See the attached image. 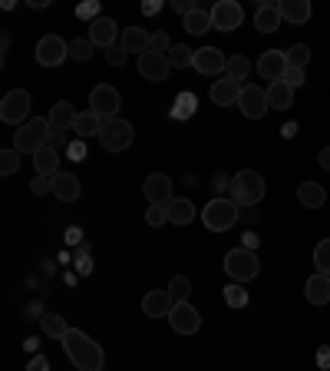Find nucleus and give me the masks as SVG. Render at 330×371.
<instances>
[{
    "label": "nucleus",
    "mask_w": 330,
    "mask_h": 371,
    "mask_svg": "<svg viewBox=\"0 0 330 371\" xmlns=\"http://www.w3.org/2000/svg\"><path fill=\"white\" fill-rule=\"evenodd\" d=\"M60 341H63L66 358H70L80 371H102V365H106V355H102V348L90 338V335H86V331L70 329Z\"/></svg>",
    "instance_id": "nucleus-1"
},
{
    "label": "nucleus",
    "mask_w": 330,
    "mask_h": 371,
    "mask_svg": "<svg viewBox=\"0 0 330 371\" xmlns=\"http://www.w3.org/2000/svg\"><path fill=\"white\" fill-rule=\"evenodd\" d=\"M264 199V179L254 169H241L235 179H231V202L238 206H258Z\"/></svg>",
    "instance_id": "nucleus-2"
},
{
    "label": "nucleus",
    "mask_w": 330,
    "mask_h": 371,
    "mask_svg": "<svg viewBox=\"0 0 330 371\" xmlns=\"http://www.w3.org/2000/svg\"><path fill=\"white\" fill-rule=\"evenodd\" d=\"M50 139V120L47 116H33L30 123H23L17 133H13V149L17 153H37L40 146H47Z\"/></svg>",
    "instance_id": "nucleus-3"
},
{
    "label": "nucleus",
    "mask_w": 330,
    "mask_h": 371,
    "mask_svg": "<svg viewBox=\"0 0 330 371\" xmlns=\"http://www.w3.org/2000/svg\"><path fill=\"white\" fill-rule=\"evenodd\" d=\"M238 216H241V206L231 202V199H211L208 206L201 209V222H205L208 232H225V229H231L238 222Z\"/></svg>",
    "instance_id": "nucleus-4"
},
{
    "label": "nucleus",
    "mask_w": 330,
    "mask_h": 371,
    "mask_svg": "<svg viewBox=\"0 0 330 371\" xmlns=\"http://www.w3.org/2000/svg\"><path fill=\"white\" fill-rule=\"evenodd\" d=\"M225 272H228L235 282H251V278H258V272H261L258 252H251V249H231L228 256H225Z\"/></svg>",
    "instance_id": "nucleus-5"
},
{
    "label": "nucleus",
    "mask_w": 330,
    "mask_h": 371,
    "mask_svg": "<svg viewBox=\"0 0 330 371\" xmlns=\"http://www.w3.org/2000/svg\"><path fill=\"white\" fill-rule=\"evenodd\" d=\"M132 139H136V130H132L129 120H106V126H102L100 133V143L102 149H110V153H122V149H129Z\"/></svg>",
    "instance_id": "nucleus-6"
},
{
    "label": "nucleus",
    "mask_w": 330,
    "mask_h": 371,
    "mask_svg": "<svg viewBox=\"0 0 330 371\" xmlns=\"http://www.w3.org/2000/svg\"><path fill=\"white\" fill-rule=\"evenodd\" d=\"M0 120L20 130L23 123H30V93L27 90H11L0 103Z\"/></svg>",
    "instance_id": "nucleus-7"
},
{
    "label": "nucleus",
    "mask_w": 330,
    "mask_h": 371,
    "mask_svg": "<svg viewBox=\"0 0 330 371\" xmlns=\"http://www.w3.org/2000/svg\"><path fill=\"white\" fill-rule=\"evenodd\" d=\"M90 110L96 116H102V120H116V113H119V90H116L112 83H100V86H93Z\"/></svg>",
    "instance_id": "nucleus-8"
},
{
    "label": "nucleus",
    "mask_w": 330,
    "mask_h": 371,
    "mask_svg": "<svg viewBox=\"0 0 330 371\" xmlns=\"http://www.w3.org/2000/svg\"><path fill=\"white\" fill-rule=\"evenodd\" d=\"M241 21H244V11H241V4H235V0H218L211 7V27L215 30L231 33L241 27Z\"/></svg>",
    "instance_id": "nucleus-9"
},
{
    "label": "nucleus",
    "mask_w": 330,
    "mask_h": 371,
    "mask_svg": "<svg viewBox=\"0 0 330 371\" xmlns=\"http://www.w3.org/2000/svg\"><path fill=\"white\" fill-rule=\"evenodd\" d=\"M238 106H241V113L248 116V120H261V116H264V113L271 110V103H268V90H261V86H254V83L241 86Z\"/></svg>",
    "instance_id": "nucleus-10"
},
{
    "label": "nucleus",
    "mask_w": 330,
    "mask_h": 371,
    "mask_svg": "<svg viewBox=\"0 0 330 371\" xmlns=\"http://www.w3.org/2000/svg\"><path fill=\"white\" fill-rule=\"evenodd\" d=\"M66 57H70V43L63 37H57V33H50V37H43L37 43V63L40 67H60Z\"/></svg>",
    "instance_id": "nucleus-11"
},
{
    "label": "nucleus",
    "mask_w": 330,
    "mask_h": 371,
    "mask_svg": "<svg viewBox=\"0 0 330 371\" xmlns=\"http://www.w3.org/2000/svg\"><path fill=\"white\" fill-rule=\"evenodd\" d=\"M169 325L179 331V335H195V331L201 329V315L189 302H175V309L169 312Z\"/></svg>",
    "instance_id": "nucleus-12"
},
{
    "label": "nucleus",
    "mask_w": 330,
    "mask_h": 371,
    "mask_svg": "<svg viewBox=\"0 0 330 371\" xmlns=\"http://www.w3.org/2000/svg\"><path fill=\"white\" fill-rule=\"evenodd\" d=\"M191 67H195L201 76H218V73L228 70V57H225L218 47H201V50H195Z\"/></svg>",
    "instance_id": "nucleus-13"
},
{
    "label": "nucleus",
    "mask_w": 330,
    "mask_h": 371,
    "mask_svg": "<svg viewBox=\"0 0 330 371\" xmlns=\"http://www.w3.org/2000/svg\"><path fill=\"white\" fill-rule=\"evenodd\" d=\"M142 193L149 199V206H169L172 199V179L165 173H152L146 176V183H142Z\"/></svg>",
    "instance_id": "nucleus-14"
},
{
    "label": "nucleus",
    "mask_w": 330,
    "mask_h": 371,
    "mask_svg": "<svg viewBox=\"0 0 330 371\" xmlns=\"http://www.w3.org/2000/svg\"><path fill=\"white\" fill-rule=\"evenodd\" d=\"M284 73H288V53L284 50H268L258 57V76L261 80H271L278 83L284 80Z\"/></svg>",
    "instance_id": "nucleus-15"
},
{
    "label": "nucleus",
    "mask_w": 330,
    "mask_h": 371,
    "mask_svg": "<svg viewBox=\"0 0 330 371\" xmlns=\"http://www.w3.org/2000/svg\"><path fill=\"white\" fill-rule=\"evenodd\" d=\"M119 27H116V21L112 17H100V21L90 23V40L93 47H102V50H110V47H116L119 43Z\"/></svg>",
    "instance_id": "nucleus-16"
},
{
    "label": "nucleus",
    "mask_w": 330,
    "mask_h": 371,
    "mask_svg": "<svg viewBox=\"0 0 330 371\" xmlns=\"http://www.w3.org/2000/svg\"><path fill=\"white\" fill-rule=\"evenodd\" d=\"M175 309V299L169 295V289H152L146 299H142V312L149 315V319H169V312Z\"/></svg>",
    "instance_id": "nucleus-17"
},
{
    "label": "nucleus",
    "mask_w": 330,
    "mask_h": 371,
    "mask_svg": "<svg viewBox=\"0 0 330 371\" xmlns=\"http://www.w3.org/2000/svg\"><path fill=\"white\" fill-rule=\"evenodd\" d=\"M169 60H165V57H162V53H142L139 57V73L142 76H146V80H152V83H162L165 80V76H169Z\"/></svg>",
    "instance_id": "nucleus-18"
},
{
    "label": "nucleus",
    "mask_w": 330,
    "mask_h": 371,
    "mask_svg": "<svg viewBox=\"0 0 330 371\" xmlns=\"http://www.w3.org/2000/svg\"><path fill=\"white\" fill-rule=\"evenodd\" d=\"M76 110H73V103L70 100H60V103H53V110H50V130L53 133H66V130H73L76 126Z\"/></svg>",
    "instance_id": "nucleus-19"
},
{
    "label": "nucleus",
    "mask_w": 330,
    "mask_h": 371,
    "mask_svg": "<svg viewBox=\"0 0 330 371\" xmlns=\"http://www.w3.org/2000/svg\"><path fill=\"white\" fill-rule=\"evenodd\" d=\"M278 11H281V21L288 23H307L310 21V0H278Z\"/></svg>",
    "instance_id": "nucleus-20"
},
{
    "label": "nucleus",
    "mask_w": 330,
    "mask_h": 371,
    "mask_svg": "<svg viewBox=\"0 0 330 371\" xmlns=\"http://www.w3.org/2000/svg\"><path fill=\"white\" fill-rule=\"evenodd\" d=\"M33 169L40 176H57L60 173V149H53L50 143L40 146V149L33 153Z\"/></svg>",
    "instance_id": "nucleus-21"
},
{
    "label": "nucleus",
    "mask_w": 330,
    "mask_h": 371,
    "mask_svg": "<svg viewBox=\"0 0 330 371\" xmlns=\"http://www.w3.org/2000/svg\"><path fill=\"white\" fill-rule=\"evenodd\" d=\"M53 196L60 199V202L80 199V179H76L73 173H57L53 176Z\"/></svg>",
    "instance_id": "nucleus-22"
},
{
    "label": "nucleus",
    "mask_w": 330,
    "mask_h": 371,
    "mask_svg": "<svg viewBox=\"0 0 330 371\" xmlns=\"http://www.w3.org/2000/svg\"><path fill=\"white\" fill-rule=\"evenodd\" d=\"M238 96H241V83L235 80H215V86H211V103H218V106H238Z\"/></svg>",
    "instance_id": "nucleus-23"
},
{
    "label": "nucleus",
    "mask_w": 330,
    "mask_h": 371,
    "mask_svg": "<svg viewBox=\"0 0 330 371\" xmlns=\"http://www.w3.org/2000/svg\"><path fill=\"white\" fill-rule=\"evenodd\" d=\"M304 295H307L310 305H327L330 302V278L327 275H310L307 285H304Z\"/></svg>",
    "instance_id": "nucleus-24"
},
{
    "label": "nucleus",
    "mask_w": 330,
    "mask_h": 371,
    "mask_svg": "<svg viewBox=\"0 0 330 371\" xmlns=\"http://www.w3.org/2000/svg\"><path fill=\"white\" fill-rule=\"evenodd\" d=\"M119 43L129 53H139V57H142V53H149L152 37L142 30V27H126V30H122V37H119Z\"/></svg>",
    "instance_id": "nucleus-25"
},
{
    "label": "nucleus",
    "mask_w": 330,
    "mask_h": 371,
    "mask_svg": "<svg viewBox=\"0 0 330 371\" xmlns=\"http://www.w3.org/2000/svg\"><path fill=\"white\" fill-rule=\"evenodd\" d=\"M297 199H300V206L320 209L324 202H327V189H324L320 183H314V179H307V183L297 186Z\"/></svg>",
    "instance_id": "nucleus-26"
},
{
    "label": "nucleus",
    "mask_w": 330,
    "mask_h": 371,
    "mask_svg": "<svg viewBox=\"0 0 330 371\" xmlns=\"http://www.w3.org/2000/svg\"><path fill=\"white\" fill-rule=\"evenodd\" d=\"M102 126H106V120L102 116H96L93 110H83L80 116H76V126H73V133L80 136V139H90V136H100Z\"/></svg>",
    "instance_id": "nucleus-27"
},
{
    "label": "nucleus",
    "mask_w": 330,
    "mask_h": 371,
    "mask_svg": "<svg viewBox=\"0 0 330 371\" xmlns=\"http://www.w3.org/2000/svg\"><path fill=\"white\" fill-rule=\"evenodd\" d=\"M254 27L261 33H274L281 27V11L278 4H261L258 11H254Z\"/></svg>",
    "instance_id": "nucleus-28"
},
{
    "label": "nucleus",
    "mask_w": 330,
    "mask_h": 371,
    "mask_svg": "<svg viewBox=\"0 0 330 371\" xmlns=\"http://www.w3.org/2000/svg\"><path fill=\"white\" fill-rule=\"evenodd\" d=\"M268 103L271 110H288V106H294V90L284 80L268 83Z\"/></svg>",
    "instance_id": "nucleus-29"
},
{
    "label": "nucleus",
    "mask_w": 330,
    "mask_h": 371,
    "mask_svg": "<svg viewBox=\"0 0 330 371\" xmlns=\"http://www.w3.org/2000/svg\"><path fill=\"white\" fill-rule=\"evenodd\" d=\"M182 23H185V30L195 33V37L215 30V27H211V11H205V7H195L189 17H182Z\"/></svg>",
    "instance_id": "nucleus-30"
},
{
    "label": "nucleus",
    "mask_w": 330,
    "mask_h": 371,
    "mask_svg": "<svg viewBox=\"0 0 330 371\" xmlns=\"http://www.w3.org/2000/svg\"><path fill=\"white\" fill-rule=\"evenodd\" d=\"M165 209H169V222H175V226H189L191 219L199 216L195 206H191V199H172Z\"/></svg>",
    "instance_id": "nucleus-31"
},
{
    "label": "nucleus",
    "mask_w": 330,
    "mask_h": 371,
    "mask_svg": "<svg viewBox=\"0 0 330 371\" xmlns=\"http://www.w3.org/2000/svg\"><path fill=\"white\" fill-rule=\"evenodd\" d=\"M40 329L47 331V338H63V335L70 331V325H66V319H60L57 312H43V315H40Z\"/></svg>",
    "instance_id": "nucleus-32"
},
{
    "label": "nucleus",
    "mask_w": 330,
    "mask_h": 371,
    "mask_svg": "<svg viewBox=\"0 0 330 371\" xmlns=\"http://www.w3.org/2000/svg\"><path fill=\"white\" fill-rule=\"evenodd\" d=\"M165 60H169L172 70H182V67H191V60H195V50H191V47H185V43H172L169 53H165Z\"/></svg>",
    "instance_id": "nucleus-33"
},
{
    "label": "nucleus",
    "mask_w": 330,
    "mask_h": 371,
    "mask_svg": "<svg viewBox=\"0 0 330 371\" xmlns=\"http://www.w3.org/2000/svg\"><path fill=\"white\" fill-rule=\"evenodd\" d=\"M195 106H199V96H195V93H179L172 116H175V120H189V116L195 113Z\"/></svg>",
    "instance_id": "nucleus-34"
},
{
    "label": "nucleus",
    "mask_w": 330,
    "mask_h": 371,
    "mask_svg": "<svg viewBox=\"0 0 330 371\" xmlns=\"http://www.w3.org/2000/svg\"><path fill=\"white\" fill-rule=\"evenodd\" d=\"M248 73H251V60H248V57H231L225 76H228V80H235V83H241Z\"/></svg>",
    "instance_id": "nucleus-35"
},
{
    "label": "nucleus",
    "mask_w": 330,
    "mask_h": 371,
    "mask_svg": "<svg viewBox=\"0 0 330 371\" xmlns=\"http://www.w3.org/2000/svg\"><path fill=\"white\" fill-rule=\"evenodd\" d=\"M314 266H317L320 275H330V239L317 242V249H314Z\"/></svg>",
    "instance_id": "nucleus-36"
},
{
    "label": "nucleus",
    "mask_w": 330,
    "mask_h": 371,
    "mask_svg": "<svg viewBox=\"0 0 330 371\" xmlns=\"http://www.w3.org/2000/svg\"><path fill=\"white\" fill-rule=\"evenodd\" d=\"M225 302H228L231 309H244V305H248V289H244L241 282H235V285L225 289Z\"/></svg>",
    "instance_id": "nucleus-37"
},
{
    "label": "nucleus",
    "mask_w": 330,
    "mask_h": 371,
    "mask_svg": "<svg viewBox=\"0 0 330 371\" xmlns=\"http://www.w3.org/2000/svg\"><path fill=\"white\" fill-rule=\"evenodd\" d=\"M169 295H172L175 302H189V295H191V282H189L185 275H175V278L169 282Z\"/></svg>",
    "instance_id": "nucleus-38"
},
{
    "label": "nucleus",
    "mask_w": 330,
    "mask_h": 371,
    "mask_svg": "<svg viewBox=\"0 0 330 371\" xmlns=\"http://www.w3.org/2000/svg\"><path fill=\"white\" fill-rule=\"evenodd\" d=\"M307 63H310V47L307 43H294L288 50V67H300V70H304Z\"/></svg>",
    "instance_id": "nucleus-39"
},
{
    "label": "nucleus",
    "mask_w": 330,
    "mask_h": 371,
    "mask_svg": "<svg viewBox=\"0 0 330 371\" xmlns=\"http://www.w3.org/2000/svg\"><path fill=\"white\" fill-rule=\"evenodd\" d=\"M20 156L23 153H17L13 146H11V149H4V153H0V173H4V176L17 173V169H20Z\"/></svg>",
    "instance_id": "nucleus-40"
},
{
    "label": "nucleus",
    "mask_w": 330,
    "mask_h": 371,
    "mask_svg": "<svg viewBox=\"0 0 330 371\" xmlns=\"http://www.w3.org/2000/svg\"><path fill=\"white\" fill-rule=\"evenodd\" d=\"M70 57H73L76 63L90 60V57H93V40H90V37H83V40H73V43H70Z\"/></svg>",
    "instance_id": "nucleus-41"
},
{
    "label": "nucleus",
    "mask_w": 330,
    "mask_h": 371,
    "mask_svg": "<svg viewBox=\"0 0 330 371\" xmlns=\"http://www.w3.org/2000/svg\"><path fill=\"white\" fill-rule=\"evenodd\" d=\"M146 222H149L152 229L165 226V222H169V209H165V206H149V209H146Z\"/></svg>",
    "instance_id": "nucleus-42"
},
{
    "label": "nucleus",
    "mask_w": 330,
    "mask_h": 371,
    "mask_svg": "<svg viewBox=\"0 0 330 371\" xmlns=\"http://www.w3.org/2000/svg\"><path fill=\"white\" fill-rule=\"evenodd\" d=\"M76 17H80V21H100L102 13H100V0H86V4H80V7H76Z\"/></svg>",
    "instance_id": "nucleus-43"
},
{
    "label": "nucleus",
    "mask_w": 330,
    "mask_h": 371,
    "mask_svg": "<svg viewBox=\"0 0 330 371\" xmlns=\"http://www.w3.org/2000/svg\"><path fill=\"white\" fill-rule=\"evenodd\" d=\"M30 193L33 196H47V193H53V176H33V183H30Z\"/></svg>",
    "instance_id": "nucleus-44"
},
{
    "label": "nucleus",
    "mask_w": 330,
    "mask_h": 371,
    "mask_svg": "<svg viewBox=\"0 0 330 371\" xmlns=\"http://www.w3.org/2000/svg\"><path fill=\"white\" fill-rule=\"evenodd\" d=\"M126 57H129V50H126L122 43H116V47H110V50H106V60H110V67H122V63H126Z\"/></svg>",
    "instance_id": "nucleus-45"
},
{
    "label": "nucleus",
    "mask_w": 330,
    "mask_h": 371,
    "mask_svg": "<svg viewBox=\"0 0 330 371\" xmlns=\"http://www.w3.org/2000/svg\"><path fill=\"white\" fill-rule=\"evenodd\" d=\"M169 47H172V43H169V33H165V30L152 33V47H149L152 53H162V57H165V53H169Z\"/></svg>",
    "instance_id": "nucleus-46"
},
{
    "label": "nucleus",
    "mask_w": 330,
    "mask_h": 371,
    "mask_svg": "<svg viewBox=\"0 0 330 371\" xmlns=\"http://www.w3.org/2000/svg\"><path fill=\"white\" fill-rule=\"evenodd\" d=\"M284 83H288L290 90H297L300 83H304V70H300V67H288V73H284Z\"/></svg>",
    "instance_id": "nucleus-47"
},
{
    "label": "nucleus",
    "mask_w": 330,
    "mask_h": 371,
    "mask_svg": "<svg viewBox=\"0 0 330 371\" xmlns=\"http://www.w3.org/2000/svg\"><path fill=\"white\" fill-rule=\"evenodd\" d=\"M66 156H70L73 163H83V159H86V146H83V139H76V143L66 146Z\"/></svg>",
    "instance_id": "nucleus-48"
},
{
    "label": "nucleus",
    "mask_w": 330,
    "mask_h": 371,
    "mask_svg": "<svg viewBox=\"0 0 330 371\" xmlns=\"http://www.w3.org/2000/svg\"><path fill=\"white\" fill-rule=\"evenodd\" d=\"M195 7H199V4H191V0H172V11L182 13V17H189Z\"/></svg>",
    "instance_id": "nucleus-49"
},
{
    "label": "nucleus",
    "mask_w": 330,
    "mask_h": 371,
    "mask_svg": "<svg viewBox=\"0 0 330 371\" xmlns=\"http://www.w3.org/2000/svg\"><path fill=\"white\" fill-rule=\"evenodd\" d=\"M317 365H320L324 371L330 368V345H320V351H317Z\"/></svg>",
    "instance_id": "nucleus-50"
},
{
    "label": "nucleus",
    "mask_w": 330,
    "mask_h": 371,
    "mask_svg": "<svg viewBox=\"0 0 330 371\" xmlns=\"http://www.w3.org/2000/svg\"><path fill=\"white\" fill-rule=\"evenodd\" d=\"M27 371H50V361L43 358V355H37V358L27 365Z\"/></svg>",
    "instance_id": "nucleus-51"
},
{
    "label": "nucleus",
    "mask_w": 330,
    "mask_h": 371,
    "mask_svg": "<svg viewBox=\"0 0 330 371\" xmlns=\"http://www.w3.org/2000/svg\"><path fill=\"white\" fill-rule=\"evenodd\" d=\"M241 239H244V246H241V249H251V252H254V249H258V242H261V239L254 236V232H244Z\"/></svg>",
    "instance_id": "nucleus-52"
},
{
    "label": "nucleus",
    "mask_w": 330,
    "mask_h": 371,
    "mask_svg": "<svg viewBox=\"0 0 330 371\" xmlns=\"http://www.w3.org/2000/svg\"><path fill=\"white\" fill-rule=\"evenodd\" d=\"M317 163H320V169H327V173H330V146H324V149H320Z\"/></svg>",
    "instance_id": "nucleus-53"
},
{
    "label": "nucleus",
    "mask_w": 330,
    "mask_h": 371,
    "mask_svg": "<svg viewBox=\"0 0 330 371\" xmlns=\"http://www.w3.org/2000/svg\"><path fill=\"white\" fill-rule=\"evenodd\" d=\"M159 0H146V4H142V13H159Z\"/></svg>",
    "instance_id": "nucleus-54"
},
{
    "label": "nucleus",
    "mask_w": 330,
    "mask_h": 371,
    "mask_svg": "<svg viewBox=\"0 0 330 371\" xmlns=\"http://www.w3.org/2000/svg\"><path fill=\"white\" fill-rule=\"evenodd\" d=\"M47 143H50L53 149H60V146H63V133H53V130H50V139H47Z\"/></svg>",
    "instance_id": "nucleus-55"
},
{
    "label": "nucleus",
    "mask_w": 330,
    "mask_h": 371,
    "mask_svg": "<svg viewBox=\"0 0 330 371\" xmlns=\"http://www.w3.org/2000/svg\"><path fill=\"white\" fill-rule=\"evenodd\" d=\"M327 278H330V275H327Z\"/></svg>",
    "instance_id": "nucleus-56"
}]
</instances>
